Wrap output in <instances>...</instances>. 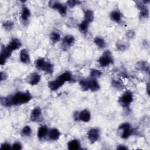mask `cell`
<instances>
[{"instance_id": "44dd1931", "label": "cell", "mask_w": 150, "mask_h": 150, "mask_svg": "<svg viewBox=\"0 0 150 150\" xmlns=\"http://www.w3.org/2000/svg\"><path fill=\"white\" fill-rule=\"evenodd\" d=\"M49 138L52 141H57L59 139L60 132L57 128H53L49 132Z\"/></svg>"}, {"instance_id": "2e32d148", "label": "cell", "mask_w": 150, "mask_h": 150, "mask_svg": "<svg viewBox=\"0 0 150 150\" xmlns=\"http://www.w3.org/2000/svg\"><path fill=\"white\" fill-rule=\"evenodd\" d=\"M22 46V43L21 42V41L16 39V38H13L10 42L6 45V46L11 50V51H13V50H16L19 49Z\"/></svg>"}, {"instance_id": "74e56055", "label": "cell", "mask_w": 150, "mask_h": 150, "mask_svg": "<svg viewBox=\"0 0 150 150\" xmlns=\"http://www.w3.org/2000/svg\"><path fill=\"white\" fill-rule=\"evenodd\" d=\"M8 78V74L5 71H1L0 73V79L1 81L6 80Z\"/></svg>"}, {"instance_id": "ac0fdd59", "label": "cell", "mask_w": 150, "mask_h": 150, "mask_svg": "<svg viewBox=\"0 0 150 150\" xmlns=\"http://www.w3.org/2000/svg\"><path fill=\"white\" fill-rule=\"evenodd\" d=\"M115 47L118 50L124 52L129 48V43L128 42L123 40H118L115 43Z\"/></svg>"}, {"instance_id": "5b68a950", "label": "cell", "mask_w": 150, "mask_h": 150, "mask_svg": "<svg viewBox=\"0 0 150 150\" xmlns=\"http://www.w3.org/2000/svg\"><path fill=\"white\" fill-rule=\"evenodd\" d=\"M74 117L76 121H81L84 122H88L91 119V114L90 112L88 110L84 109L79 112H75Z\"/></svg>"}, {"instance_id": "7402d4cb", "label": "cell", "mask_w": 150, "mask_h": 150, "mask_svg": "<svg viewBox=\"0 0 150 150\" xmlns=\"http://www.w3.org/2000/svg\"><path fill=\"white\" fill-rule=\"evenodd\" d=\"M111 85L114 88L118 90H121L125 88V85L120 79H112L111 81Z\"/></svg>"}, {"instance_id": "ba28073f", "label": "cell", "mask_w": 150, "mask_h": 150, "mask_svg": "<svg viewBox=\"0 0 150 150\" xmlns=\"http://www.w3.org/2000/svg\"><path fill=\"white\" fill-rule=\"evenodd\" d=\"M74 41L75 39L73 36L71 35L65 36L62 40V43L61 45L62 49L64 51L67 50L74 44Z\"/></svg>"}, {"instance_id": "4fadbf2b", "label": "cell", "mask_w": 150, "mask_h": 150, "mask_svg": "<svg viewBox=\"0 0 150 150\" xmlns=\"http://www.w3.org/2000/svg\"><path fill=\"white\" fill-rule=\"evenodd\" d=\"M87 135L89 141L91 144H93L96 142L99 138V136H100L99 130L97 128H91L88 131Z\"/></svg>"}, {"instance_id": "4316f807", "label": "cell", "mask_w": 150, "mask_h": 150, "mask_svg": "<svg viewBox=\"0 0 150 150\" xmlns=\"http://www.w3.org/2000/svg\"><path fill=\"white\" fill-rule=\"evenodd\" d=\"M84 21L91 23L93 22L94 19V13L90 9H87L85 11L84 14Z\"/></svg>"}, {"instance_id": "e575fe53", "label": "cell", "mask_w": 150, "mask_h": 150, "mask_svg": "<svg viewBox=\"0 0 150 150\" xmlns=\"http://www.w3.org/2000/svg\"><path fill=\"white\" fill-rule=\"evenodd\" d=\"M22 144L19 142H16L12 145V149H13L20 150V149H22Z\"/></svg>"}, {"instance_id": "d4e9b609", "label": "cell", "mask_w": 150, "mask_h": 150, "mask_svg": "<svg viewBox=\"0 0 150 150\" xmlns=\"http://www.w3.org/2000/svg\"><path fill=\"white\" fill-rule=\"evenodd\" d=\"M110 18L115 22H119L121 20V13L117 10L113 11L110 13Z\"/></svg>"}, {"instance_id": "5bb4252c", "label": "cell", "mask_w": 150, "mask_h": 150, "mask_svg": "<svg viewBox=\"0 0 150 150\" xmlns=\"http://www.w3.org/2000/svg\"><path fill=\"white\" fill-rule=\"evenodd\" d=\"M135 69L141 71H144L149 73V64L148 62L141 60L135 64Z\"/></svg>"}, {"instance_id": "f546056e", "label": "cell", "mask_w": 150, "mask_h": 150, "mask_svg": "<svg viewBox=\"0 0 150 150\" xmlns=\"http://www.w3.org/2000/svg\"><path fill=\"white\" fill-rule=\"evenodd\" d=\"M90 77L93 78V79H97L99 78L102 75V72L98 70V69H92L90 70Z\"/></svg>"}, {"instance_id": "52a82bcc", "label": "cell", "mask_w": 150, "mask_h": 150, "mask_svg": "<svg viewBox=\"0 0 150 150\" xmlns=\"http://www.w3.org/2000/svg\"><path fill=\"white\" fill-rule=\"evenodd\" d=\"M30 118V120L33 122H39L42 121L43 120L42 112L40 107H36L32 110Z\"/></svg>"}, {"instance_id": "7a4b0ae2", "label": "cell", "mask_w": 150, "mask_h": 150, "mask_svg": "<svg viewBox=\"0 0 150 150\" xmlns=\"http://www.w3.org/2000/svg\"><path fill=\"white\" fill-rule=\"evenodd\" d=\"M98 62L100 66L103 67L112 64L114 63V59L111 52L108 50H105L98 59Z\"/></svg>"}, {"instance_id": "30bf717a", "label": "cell", "mask_w": 150, "mask_h": 150, "mask_svg": "<svg viewBox=\"0 0 150 150\" xmlns=\"http://www.w3.org/2000/svg\"><path fill=\"white\" fill-rule=\"evenodd\" d=\"M135 5L139 11L140 16L142 18H148L149 17V11L146 4L142 1H135Z\"/></svg>"}, {"instance_id": "ffe728a7", "label": "cell", "mask_w": 150, "mask_h": 150, "mask_svg": "<svg viewBox=\"0 0 150 150\" xmlns=\"http://www.w3.org/2000/svg\"><path fill=\"white\" fill-rule=\"evenodd\" d=\"M47 63V61H46L44 58H39L37 60H36L35 65L37 69L43 71L46 66Z\"/></svg>"}, {"instance_id": "d6a6232c", "label": "cell", "mask_w": 150, "mask_h": 150, "mask_svg": "<svg viewBox=\"0 0 150 150\" xmlns=\"http://www.w3.org/2000/svg\"><path fill=\"white\" fill-rule=\"evenodd\" d=\"M79 85L83 91L88 90V79H82L79 81Z\"/></svg>"}, {"instance_id": "cb8c5ba5", "label": "cell", "mask_w": 150, "mask_h": 150, "mask_svg": "<svg viewBox=\"0 0 150 150\" xmlns=\"http://www.w3.org/2000/svg\"><path fill=\"white\" fill-rule=\"evenodd\" d=\"M93 42L96 45V46L99 48L103 49L106 46V43H105L104 39L101 37L97 36V37L94 38Z\"/></svg>"}, {"instance_id": "836d02e7", "label": "cell", "mask_w": 150, "mask_h": 150, "mask_svg": "<svg viewBox=\"0 0 150 150\" xmlns=\"http://www.w3.org/2000/svg\"><path fill=\"white\" fill-rule=\"evenodd\" d=\"M81 3V2L77 1V0H69L67 1V5L70 8H73L77 5H80Z\"/></svg>"}, {"instance_id": "8992f818", "label": "cell", "mask_w": 150, "mask_h": 150, "mask_svg": "<svg viewBox=\"0 0 150 150\" xmlns=\"http://www.w3.org/2000/svg\"><path fill=\"white\" fill-rule=\"evenodd\" d=\"M49 6L54 9L57 10L59 13L64 16L66 15L67 13V7L66 6L60 4L59 2L56 1H50L49 2Z\"/></svg>"}, {"instance_id": "f35d334b", "label": "cell", "mask_w": 150, "mask_h": 150, "mask_svg": "<svg viewBox=\"0 0 150 150\" xmlns=\"http://www.w3.org/2000/svg\"><path fill=\"white\" fill-rule=\"evenodd\" d=\"M117 149H128V147L124 145H120L117 148Z\"/></svg>"}, {"instance_id": "d6986e66", "label": "cell", "mask_w": 150, "mask_h": 150, "mask_svg": "<svg viewBox=\"0 0 150 150\" xmlns=\"http://www.w3.org/2000/svg\"><path fill=\"white\" fill-rule=\"evenodd\" d=\"M67 148L69 150H77L80 149V142L76 139L70 141L67 144Z\"/></svg>"}, {"instance_id": "d590c367", "label": "cell", "mask_w": 150, "mask_h": 150, "mask_svg": "<svg viewBox=\"0 0 150 150\" xmlns=\"http://www.w3.org/2000/svg\"><path fill=\"white\" fill-rule=\"evenodd\" d=\"M135 32L132 30H129L126 32V36L128 38L132 39L135 37Z\"/></svg>"}, {"instance_id": "9a60e30c", "label": "cell", "mask_w": 150, "mask_h": 150, "mask_svg": "<svg viewBox=\"0 0 150 150\" xmlns=\"http://www.w3.org/2000/svg\"><path fill=\"white\" fill-rule=\"evenodd\" d=\"M20 61L24 64H29L30 62V56L28 51L26 49H23L19 53Z\"/></svg>"}, {"instance_id": "603a6c76", "label": "cell", "mask_w": 150, "mask_h": 150, "mask_svg": "<svg viewBox=\"0 0 150 150\" xmlns=\"http://www.w3.org/2000/svg\"><path fill=\"white\" fill-rule=\"evenodd\" d=\"M48 132V129L47 126L46 125H42L40 127L38 130V137L39 139H43L47 134Z\"/></svg>"}, {"instance_id": "8d00e7d4", "label": "cell", "mask_w": 150, "mask_h": 150, "mask_svg": "<svg viewBox=\"0 0 150 150\" xmlns=\"http://www.w3.org/2000/svg\"><path fill=\"white\" fill-rule=\"evenodd\" d=\"M1 149L2 150H4V149H9L11 148H12V146H11V145L7 142H4L3 143L1 146Z\"/></svg>"}, {"instance_id": "6da1fadb", "label": "cell", "mask_w": 150, "mask_h": 150, "mask_svg": "<svg viewBox=\"0 0 150 150\" xmlns=\"http://www.w3.org/2000/svg\"><path fill=\"white\" fill-rule=\"evenodd\" d=\"M32 99V96L29 91L17 92L13 95L6 97H1L0 102L4 107H11L26 104Z\"/></svg>"}, {"instance_id": "8fae6325", "label": "cell", "mask_w": 150, "mask_h": 150, "mask_svg": "<svg viewBox=\"0 0 150 150\" xmlns=\"http://www.w3.org/2000/svg\"><path fill=\"white\" fill-rule=\"evenodd\" d=\"M40 76L37 72H33L29 74L26 78V81L31 86L38 84L40 81Z\"/></svg>"}, {"instance_id": "277c9868", "label": "cell", "mask_w": 150, "mask_h": 150, "mask_svg": "<svg viewBox=\"0 0 150 150\" xmlns=\"http://www.w3.org/2000/svg\"><path fill=\"white\" fill-rule=\"evenodd\" d=\"M118 130L122 131L121 137L123 139L128 138L135 132L134 129L131 128V125L128 122H124L121 124L118 127Z\"/></svg>"}, {"instance_id": "4dcf8cb0", "label": "cell", "mask_w": 150, "mask_h": 150, "mask_svg": "<svg viewBox=\"0 0 150 150\" xmlns=\"http://www.w3.org/2000/svg\"><path fill=\"white\" fill-rule=\"evenodd\" d=\"M14 24L11 21H5L3 23H2V26L3 28L7 31H9L11 30H12L13 28Z\"/></svg>"}, {"instance_id": "3957f363", "label": "cell", "mask_w": 150, "mask_h": 150, "mask_svg": "<svg viewBox=\"0 0 150 150\" xmlns=\"http://www.w3.org/2000/svg\"><path fill=\"white\" fill-rule=\"evenodd\" d=\"M133 101V95L131 91H126L118 99L119 104L124 108H128Z\"/></svg>"}, {"instance_id": "e0dca14e", "label": "cell", "mask_w": 150, "mask_h": 150, "mask_svg": "<svg viewBox=\"0 0 150 150\" xmlns=\"http://www.w3.org/2000/svg\"><path fill=\"white\" fill-rule=\"evenodd\" d=\"M88 90L91 91H96L100 89V87L96 79L91 78L90 79H88Z\"/></svg>"}, {"instance_id": "9c48e42d", "label": "cell", "mask_w": 150, "mask_h": 150, "mask_svg": "<svg viewBox=\"0 0 150 150\" xmlns=\"http://www.w3.org/2000/svg\"><path fill=\"white\" fill-rule=\"evenodd\" d=\"M12 51H11L6 46H2L1 50V54H0V64L1 65H4L7 59L10 57Z\"/></svg>"}, {"instance_id": "f1b7e54d", "label": "cell", "mask_w": 150, "mask_h": 150, "mask_svg": "<svg viewBox=\"0 0 150 150\" xmlns=\"http://www.w3.org/2000/svg\"><path fill=\"white\" fill-rule=\"evenodd\" d=\"M90 23L86 21H83L79 25V30L83 33H86L87 30H88V28L89 26Z\"/></svg>"}, {"instance_id": "83f0119b", "label": "cell", "mask_w": 150, "mask_h": 150, "mask_svg": "<svg viewBox=\"0 0 150 150\" xmlns=\"http://www.w3.org/2000/svg\"><path fill=\"white\" fill-rule=\"evenodd\" d=\"M50 39L53 43H56L59 42L60 40L61 36L59 33L56 31H53V32H52L50 34Z\"/></svg>"}, {"instance_id": "484cf974", "label": "cell", "mask_w": 150, "mask_h": 150, "mask_svg": "<svg viewBox=\"0 0 150 150\" xmlns=\"http://www.w3.org/2000/svg\"><path fill=\"white\" fill-rule=\"evenodd\" d=\"M30 16V12L28 8L23 6L21 13V19L23 21H27Z\"/></svg>"}, {"instance_id": "ab89813d", "label": "cell", "mask_w": 150, "mask_h": 150, "mask_svg": "<svg viewBox=\"0 0 150 150\" xmlns=\"http://www.w3.org/2000/svg\"><path fill=\"white\" fill-rule=\"evenodd\" d=\"M146 92H147L148 94L149 95V83H148L146 84Z\"/></svg>"}, {"instance_id": "7c38bea8", "label": "cell", "mask_w": 150, "mask_h": 150, "mask_svg": "<svg viewBox=\"0 0 150 150\" xmlns=\"http://www.w3.org/2000/svg\"><path fill=\"white\" fill-rule=\"evenodd\" d=\"M64 81H63L59 76L54 79V80L50 81L47 83L48 87L52 91H56L59 88H60L64 84Z\"/></svg>"}, {"instance_id": "1f68e13d", "label": "cell", "mask_w": 150, "mask_h": 150, "mask_svg": "<svg viewBox=\"0 0 150 150\" xmlns=\"http://www.w3.org/2000/svg\"><path fill=\"white\" fill-rule=\"evenodd\" d=\"M32 134V129L29 125H25L21 130V134L24 136H30Z\"/></svg>"}]
</instances>
